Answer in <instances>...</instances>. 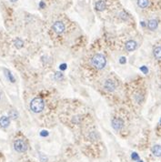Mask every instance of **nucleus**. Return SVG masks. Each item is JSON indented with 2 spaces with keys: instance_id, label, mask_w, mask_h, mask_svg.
<instances>
[{
  "instance_id": "9d476101",
  "label": "nucleus",
  "mask_w": 161,
  "mask_h": 162,
  "mask_svg": "<svg viewBox=\"0 0 161 162\" xmlns=\"http://www.w3.org/2000/svg\"><path fill=\"white\" fill-rule=\"evenodd\" d=\"M10 124V118L8 117H6V116H3L0 118V127L1 128H7Z\"/></svg>"
},
{
  "instance_id": "39448f33",
  "label": "nucleus",
  "mask_w": 161,
  "mask_h": 162,
  "mask_svg": "<svg viewBox=\"0 0 161 162\" xmlns=\"http://www.w3.org/2000/svg\"><path fill=\"white\" fill-rule=\"evenodd\" d=\"M117 87V82H115L113 79H107L105 81V83H104V87L107 91H110V92H112V91L116 90Z\"/></svg>"
},
{
  "instance_id": "bb28decb",
  "label": "nucleus",
  "mask_w": 161,
  "mask_h": 162,
  "mask_svg": "<svg viewBox=\"0 0 161 162\" xmlns=\"http://www.w3.org/2000/svg\"><path fill=\"white\" fill-rule=\"evenodd\" d=\"M159 124H160V126H161V118H160V121H159Z\"/></svg>"
},
{
  "instance_id": "a211bd4d",
  "label": "nucleus",
  "mask_w": 161,
  "mask_h": 162,
  "mask_svg": "<svg viewBox=\"0 0 161 162\" xmlns=\"http://www.w3.org/2000/svg\"><path fill=\"white\" fill-rule=\"evenodd\" d=\"M119 16L121 17L122 19H124V20H127V17H128L127 14L125 11H121V12H120V14H119Z\"/></svg>"
},
{
  "instance_id": "423d86ee",
  "label": "nucleus",
  "mask_w": 161,
  "mask_h": 162,
  "mask_svg": "<svg viewBox=\"0 0 161 162\" xmlns=\"http://www.w3.org/2000/svg\"><path fill=\"white\" fill-rule=\"evenodd\" d=\"M111 124H112V127H113L114 129L120 130L124 127V121L119 118H115L112 119Z\"/></svg>"
},
{
  "instance_id": "f8f14e48",
  "label": "nucleus",
  "mask_w": 161,
  "mask_h": 162,
  "mask_svg": "<svg viewBox=\"0 0 161 162\" xmlns=\"http://www.w3.org/2000/svg\"><path fill=\"white\" fill-rule=\"evenodd\" d=\"M153 55L155 58L161 59V47H156L153 49Z\"/></svg>"
},
{
  "instance_id": "1a4fd4ad",
  "label": "nucleus",
  "mask_w": 161,
  "mask_h": 162,
  "mask_svg": "<svg viewBox=\"0 0 161 162\" xmlns=\"http://www.w3.org/2000/svg\"><path fill=\"white\" fill-rule=\"evenodd\" d=\"M95 7L96 9L97 10V11H104V10L107 8V4L105 1H103V0H98V1L96 3L95 5Z\"/></svg>"
},
{
  "instance_id": "412c9836",
  "label": "nucleus",
  "mask_w": 161,
  "mask_h": 162,
  "mask_svg": "<svg viewBox=\"0 0 161 162\" xmlns=\"http://www.w3.org/2000/svg\"><path fill=\"white\" fill-rule=\"evenodd\" d=\"M59 68L61 70H66L67 69V64H61L59 66Z\"/></svg>"
},
{
  "instance_id": "4be33fe9",
  "label": "nucleus",
  "mask_w": 161,
  "mask_h": 162,
  "mask_svg": "<svg viewBox=\"0 0 161 162\" xmlns=\"http://www.w3.org/2000/svg\"><path fill=\"white\" fill-rule=\"evenodd\" d=\"M132 158H133L134 159H137V158H138V156L137 155V153H133V155H132Z\"/></svg>"
},
{
  "instance_id": "cd10ccee",
  "label": "nucleus",
  "mask_w": 161,
  "mask_h": 162,
  "mask_svg": "<svg viewBox=\"0 0 161 162\" xmlns=\"http://www.w3.org/2000/svg\"><path fill=\"white\" fill-rule=\"evenodd\" d=\"M139 162H142V161H139Z\"/></svg>"
},
{
  "instance_id": "a878e982",
  "label": "nucleus",
  "mask_w": 161,
  "mask_h": 162,
  "mask_svg": "<svg viewBox=\"0 0 161 162\" xmlns=\"http://www.w3.org/2000/svg\"><path fill=\"white\" fill-rule=\"evenodd\" d=\"M141 25H142V27H145V26H146L145 22H141Z\"/></svg>"
},
{
  "instance_id": "dca6fc26",
  "label": "nucleus",
  "mask_w": 161,
  "mask_h": 162,
  "mask_svg": "<svg viewBox=\"0 0 161 162\" xmlns=\"http://www.w3.org/2000/svg\"><path fill=\"white\" fill-rule=\"evenodd\" d=\"M63 77H64L63 74H61L60 72H57V73H55V75H54V78L57 79V80H61Z\"/></svg>"
},
{
  "instance_id": "0eeeda50",
  "label": "nucleus",
  "mask_w": 161,
  "mask_h": 162,
  "mask_svg": "<svg viewBox=\"0 0 161 162\" xmlns=\"http://www.w3.org/2000/svg\"><path fill=\"white\" fill-rule=\"evenodd\" d=\"M137 43L135 40H128V41H127L125 44V48L128 52L134 51V50L137 49Z\"/></svg>"
},
{
  "instance_id": "b1692460",
  "label": "nucleus",
  "mask_w": 161,
  "mask_h": 162,
  "mask_svg": "<svg viewBox=\"0 0 161 162\" xmlns=\"http://www.w3.org/2000/svg\"><path fill=\"white\" fill-rule=\"evenodd\" d=\"M39 6L41 7V8L45 7V3H44V2H40V4H39Z\"/></svg>"
},
{
  "instance_id": "6ab92c4d",
  "label": "nucleus",
  "mask_w": 161,
  "mask_h": 162,
  "mask_svg": "<svg viewBox=\"0 0 161 162\" xmlns=\"http://www.w3.org/2000/svg\"><path fill=\"white\" fill-rule=\"evenodd\" d=\"M140 70L144 73V74H147L148 73V68H147V67H146V66H142L141 67H140Z\"/></svg>"
},
{
  "instance_id": "9b49d317",
  "label": "nucleus",
  "mask_w": 161,
  "mask_h": 162,
  "mask_svg": "<svg viewBox=\"0 0 161 162\" xmlns=\"http://www.w3.org/2000/svg\"><path fill=\"white\" fill-rule=\"evenodd\" d=\"M151 152L155 157H161V146L154 145L151 148Z\"/></svg>"
},
{
  "instance_id": "20e7f679",
  "label": "nucleus",
  "mask_w": 161,
  "mask_h": 162,
  "mask_svg": "<svg viewBox=\"0 0 161 162\" xmlns=\"http://www.w3.org/2000/svg\"><path fill=\"white\" fill-rule=\"evenodd\" d=\"M52 28H53L54 31L56 33H57V34H61V33H63L65 30H66V27H65L64 23L61 22V21H56L53 24Z\"/></svg>"
},
{
  "instance_id": "ddd939ff",
  "label": "nucleus",
  "mask_w": 161,
  "mask_h": 162,
  "mask_svg": "<svg viewBox=\"0 0 161 162\" xmlns=\"http://www.w3.org/2000/svg\"><path fill=\"white\" fill-rule=\"evenodd\" d=\"M137 6L140 8H147L149 6V0H137Z\"/></svg>"
},
{
  "instance_id": "f03ea898",
  "label": "nucleus",
  "mask_w": 161,
  "mask_h": 162,
  "mask_svg": "<svg viewBox=\"0 0 161 162\" xmlns=\"http://www.w3.org/2000/svg\"><path fill=\"white\" fill-rule=\"evenodd\" d=\"M45 108V102L41 97H35L30 102V108L35 113H40Z\"/></svg>"
},
{
  "instance_id": "7ed1b4c3",
  "label": "nucleus",
  "mask_w": 161,
  "mask_h": 162,
  "mask_svg": "<svg viewBox=\"0 0 161 162\" xmlns=\"http://www.w3.org/2000/svg\"><path fill=\"white\" fill-rule=\"evenodd\" d=\"M91 63L97 69H102L106 67L107 59L102 54H96L91 59Z\"/></svg>"
},
{
  "instance_id": "6e6552de",
  "label": "nucleus",
  "mask_w": 161,
  "mask_h": 162,
  "mask_svg": "<svg viewBox=\"0 0 161 162\" xmlns=\"http://www.w3.org/2000/svg\"><path fill=\"white\" fill-rule=\"evenodd\" d=\"M147 28L149 30H151V31H154L156 30L158 27V21L157 19H150L149 21L147 22Z\"/></svg>"
},
{
  "instance_id": "aec40b11",
  "label": "nucleus",
  "mask_w": 161,
  "mask_h": 162,
  "mask_svg": "<svg viewBox=\"0 0 161 162\" xmlns=\"http://www.w3.org/2000/svg\"><path fill=\"white\" fill-rule=\"evenodd\" d=\"M119 63L120 64H126L127 63V58L125 57H120L119 58Z\"/></svg>"
},
{
  "instance_id": "393cba45",
  "label": "nucleus",
  "mask_w": 161,
  "mask_h": 162,
  "mask_svg": "<svg viewBox=\"0 0 161 162\" xmlns=\"http://www.w3.org/2000/svg\"><path fill=\"white\" fill-rule=\"evenodd\" d=\"M16 1H17V0H10V2H12V3H15Z\"/></svg>"
},
{
  "instance_id": "4468645a",
  "label": "nucleus",
  "mask_w": 161,
  "mask_h": 162,
  "mask_svg": "<svg viewBox=\"0 0 161 162\" xmlns=\"http://www.w3.org/2000/svg\"><path fill=\"white\" fill-rule=\"evenodd\" d=\"M4 71H5V75H6V77H7V79L10 81V82L14 83V82H15V77H13V75L11 74V72H10L9 70H7V69H5Z\"/></svg>"
},
{
  "instance_id": "2eb2a0df",
  "label": "nucleus",
  "mask_w": 161,
  "mask_h": 162,
  "mask_svg": "<svg viewBox=\"0 0 161 162\" xmlns=\"http://www.w3.org/2000/svg\"><path fill=\"white\" fill-rule=\"evenodd\" d=\"M14 44H15V47L16 48H21L23 46H24V42H23V40L22 39H20V38H16L15 41H14Z\"/></svg>"
},
{
  "instance_id": "5701e85b",
  "label": "nucleus",
  "mask_w": 161,
  "mask_h": 162,
  "mask_svg": "<svg viewBox=\"0 0 161 162\" xmlns=\"http://www.w3.org/2000/svg\"><path fill=\"white\" fill-rule=\"evenodd\" d=\"M41 136H47V132L46 130L42 131V132H41Z\"/></svg>"
},
{
  "instance_id": "f257e3e1",
  "label": "nucleus",
  "mask_w": 161,
  "mask_h": 162,
  "mask_svg": "<svg viewBox=\"0 0 161 162\" xmlns=\"http://www.w3.org/2000/svg\"><path fill=\"white\" fill-rule=\"evenodd\" d=\"M13 147H14V149L18 153H25L28 149V144L26 142V140L20 138H16L14 140Z\"/></svg>"
},
{
  "instance_id": "f3484780",
  "label": "nucleus",
  "mask_w": 161,
  "mask_h": 162,
  "mask_svg": "<svg viewBox=\"0 0 161 162\" xmlns=\"http://www.w3.org/2000/svg\"><path fill=\"white\" fill-rule=\"evenodd\" d=\"M9 116H10V118H12L16 119V118H17V113H16V111L11 110V111H10V113H9Z\"/></svg>"
}]
</instances>
